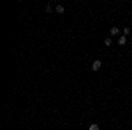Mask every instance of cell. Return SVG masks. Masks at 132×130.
I'll use <instances>...</instances> for the list:
<instances>
[{"label":"cell","instance_id":"cell-1","mask_svg":"<svg viewBox=\"0 0 132 130\" xmlns=\"http://www.w3.org/2000/svg\"><path fill=\"white\" fill-rule=\"evenodd\" d=\"M100 67H102V62L100 60H95V62L92 63V70H99Z\"/></svg>","mask_w":132,"mask_h":130},{"label":"cell","instance_id":"cell-7","mask_svg":"<svg viewBox=\"0 0 132 130\" xmlns=\"http://www.w3.org/2000/svg\"><path fill=\"white\" fill-rule=\"evenodd\" d=\"M129 33H130V28H123V35H125V37H127V35H129Z\"/></svg>","mask_w":132,"mask_h":130},{"label":"cell","instance_id":"cell-2","mask_svg":"<svg viewBox=\"0 0 132 130\" xmlns=\"http://www.w3.org/2000/svg\"><path fill=\"white\" fill-rule=\"evenodd\" d=\"M118 44H120V46H125V44H127V37H125V35H122L120 39H118Z\"/></svg>","mask_w":132,"mask_h":130},{"label":"cell","instance_id":"cell-5","mask_svg":"<svg viewBox=\"0 0 132 130\" xmlns=\"http://www.w3.org/2000/svg\"><path fill=\"white\" fill-rule=\"evenodd\" d=\"M88 130H99V125H97V123H92Z\"/></svg>","mask_w":132,"mask_h":130},{"label":"cell","instance_id":"cell-4","mask_svg":"<svg viewBox=\"0 0 132 130\" xmlns=\"http://www.w3.org/2000/svg\"><path fill=\"white\" fill-rule=\"evenodd\" d=\"M55 11L58 12V14H62V12H64L65 9H64V5H56V9H55Z\"/></svg>","mask_w":132,"mask_h":130},{"label":"cell","instance_id":"cell-6","mask_svg":"<svg viewBox=\"0 0 132 130\" xmlns=\"http://www.w3.org/2000/svg\"><path fill=\"white\" fill-rule=\"evenodd\" d=\"M104 44H106V46H111V44H113V39H111V37H107V39L104 41Z\"/></svg>","mask_w":132,"mask_h":130},{"label":"cell","instance_id":"cell-3","mask_svg":"<svg viewBox=\"0 0 132 130\" xmlns=\"http://www.w3.org/2000/svg\"><path fill=\"white\" fill-rule=\"evenodd\" d=\"M118 33H120V28L118 26H113L111 28V35H118Z\"/></svg>","mask_w":132,"mask_h":130}]
</instances>
